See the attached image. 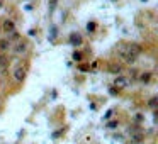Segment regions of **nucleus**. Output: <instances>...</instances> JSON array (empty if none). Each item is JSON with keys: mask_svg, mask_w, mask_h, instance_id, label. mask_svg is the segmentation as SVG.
<instances>
[{"mask_svg": "<svg viewBox=\"0 0 158 144\" xmlns=\"http://www.w3.org/2000/svg\"><path fill=\"white\" fill-rule=\"evenodd\" d=\"M14 80H16L17 83H22V82H24V80H26V68L17 66L16 70H14Z\"/></svg>", "mask_w": 158, "mask_h": 144, "instance_id": "obj_1", "label": "nucleus"}, {"mask_svg": "<svg viewBox=\"0 0 158 144\" xmlns=\"http://www.w3.org/2000/svg\"><path fill=\"white\" fill-rule=\"evenodd\" d=\"M2 29H4V32L5 34H9V32L16 31V22L12 21V19H5L4 21V24H2Z\"/></svg>", "mask_w": 158, "mask_h": 144, "instance_id": "obj_2", "label": "nucleus"}, {"mask_svg": "<svg viewBox=\"0 0 158 144\" xmlns=\"http://www.w3.org/2000/svg\"><path fill=\"white\" fill-rule=\"evenodd\" d=\"M127 85H129V80H127L126 76H121V75H117L116 80H114V87H117V88H126Z\"/></svg>", "mask_w": 158, "mask_h": 144, "instance_id": "obj_3", "label": "nucleus"}, {"mask_svg": "<svg viewBox=\"0 0 158 144\" xmlns=\"http://www.w3.org/2000/svg\"><path fill=\"white\" fill-rule=\"evenodd\" d=\"M26 51H27V42L19 41L16 46H14V53H16V54H24Z\"/></svg>", "mask_w": 158, "mask_h": 144, "instance_id": "obj_4", "label": "nucleus"}, {"mask_svg": "<svg viewBox=\"0 0 158 144\" xmlns=\"http://www.w3.org/2000/svg\"><path fill=\"white\" fill-rule=\"evenodd\" d=\"M82 42H83V39H82L80 34L73 32V34L70 36V44H72V46H82Z\"/></svg>", "mask_w": 158, "mask_h": 144, "instance_id": "obj_5", "label": "nucleus"}, {"mask_svg": "<svg viewBox=\"0 0 158 144\" xmlns=\"http://www.w3.org/2000/svg\"><path fill=\"white\" fill-rule=\"evenodd\" d=\"M143 139H145V136H143V132H131V143L133 144H141Z\"/></svg>", "mask_w": 158, "mask_h": 144, "instance_id": "obj_6", "label": "nucleus"}, {"mask_svg": "<svg viewBox=\"0 0 158 144\" xmlns=\"http://www.w3.org/2000/svg\"><path fill=\"white\" fill-rule=\"evenodd\" d=\"M12 49V42L9 39H0V53H7Z\"/></svg>", "mask_w": 158, "mask_h": 144, "instance_id": "obj_7", "label": "nucleus"}, {"mask_svg": "<svg viewBox=\"0 0 158 144\" xmlns=\"http://www.w3.org/2000/svg\"><path fill=\"white\" fill-rule=\"evenodd\" d=\"M151 76H153V73L145 71V73H141L138 78H139V82H141V83H150V82H151Z\"/></svg>", "mask_w": 158, "mask_h": 144, "instance_id": "obj_8", "label": "nucleus"}, {"mask_svg": "<svg viewBox=\"0 0 158 144\" xmlns=\"http://www.w3.org/2000/svg\"><path fill=\"white\" fill-rule=\"evenodd\" d=\"M9 65V58L5 56V53H0V68H5Z\"/></svg>", "mask_w": 158, "mask_h": 144, "instance_id": "obj_9", "label": "nucleus"}, {"mask_svg": "<svg viewBox=\"0 0 158 144\" xmlns=\"http://www.w3.org/2000/svg\"><path fill=\"white\" fill-rule=\"evenodd\" d=\"M19 36H21V34H19V32L17 31H12V32H9V37H7V39H9V41H19Z\"/></svg>", "mask_w": 158, "mask_h": 144, "instance_id": "obj_10", "label": "nucleus"}, {"mask_svg": "<svg viewBox=\"0 0 158 144\" xmlns=\"http://www.w3.org/2000/svg\"><path fill=\"white\" fill-rule=\"evenodd\" d=\"M72 58H73V59H75L77 63H80L82 59H83V54H82L80 51H73V56H72Z\"/></svg>", "mask_w": 158, "mask_h": 144, "instance_id": "obj_11", "label": "nucleus"}, {"mask_svg": "<svg viewBox=\"0 0 158 144\" xmlns=\"http://www.w3.org/2000/svg\"><path fill=\"white\" fill-rule=\"evenodd\" d=\"M122 71V66L121 65H112L111 66V73H114V75H117V73Z\"/></svg>", "mask_w": 158, "mask_h": 144, "instance_id": "obj_12", "label": "nucleus"}, {"mask_svg": "<svg viewBox=\"0 0 158 144\" xmlns=\"http://www.w3.org/2000/svg\"><path fill=\"white\" fill-rule=\"evenodd\" d=\"M95 29H97V24H95L94 21L87 24V31H89V32H95Z\"/></svg>", "mask_w": 158, "mask_h": 144, "instance_id": "obj_13", "label": "nucleus"}, {"mask_svg": "<svg viewBox=\"0 0 158 144\" xmlns=\"http://www.w3.org/2000/svg\"><path fill=\"white\" fill-rule=\"evenodd\" d=\"M157 102H158V98L157 97H151L150 100H148V105H150L151 108H157Z\"/></svg>", "mask_w": 158, "mask_h": 144, "instance_id": "obj_14", "label": "nucleus"}, {"mask_svg": "<svg viewBox=\"0 0 158 144\" xmlns=\"http://www.w3.org/2000/svg\"><path fill=\"white\" fill-rule=\"evenodd\" d=\"M117 125H119V122H117V120H112V122L107 124V129H116Z\"/></svg>", "mask_w": 158, "mask_h": 144, "instance_id": "obj_15", "label": "nucleus"}, {"mask_svg": "<svg viewBox=\"0 0 158 144\" xmlns=\"http://www.w3.org/2000/svg\"><path fill=\"white\" fill-rule=\"evenodd\" d=\"M0 5H2V2H0Z\"/></svg>", "mask_w": 158, "mask_h": 144, "instance_id": "obj_16", "label": "nucleus"}, {"mask_svg": "<svg viewBox=\"0 0 158 144\" xmlns=\"http://www.w3.org/2000/svg\"><path fill=\"white\" fill-rule=\"evenodd\" d=\"M0 83H2V82H0Z\"/></svg>", "mask_w": 158, "mask_h": 144, "instance_id": "obj_17", "label": "nucleus"}]
</instances>
